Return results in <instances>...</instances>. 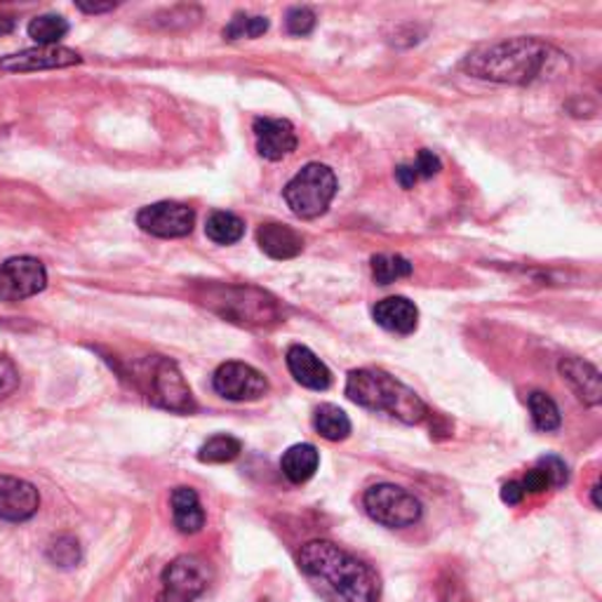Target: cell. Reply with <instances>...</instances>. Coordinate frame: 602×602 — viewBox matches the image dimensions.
<instances>
[{
	"instance_id": "6da1fadb",
	"label": "cell",
	"mask_w": 602,
	"mask_h": 602,
	"mask_svg": "<svg viewBox=\"0 0 602 602\" xmlns=\"http://www.w3.org/2000/svg\"><path fill=\"white\" fill-rule=\"evenodd\" d=\"M297 562L302 574L332 602H379L377 572L335 541L314 539L304 543Z\"/></svg>"
},
{
	"instance_id": "7a4b0ae2",
	"label": "cell",
	"mask_w": 602,
	"mask_h": 602,
	"mask_svg": "<svg viewBox=\"0 0 602 602\" xmlns=\"http://www.w3.org/2000/svg\"><path fill=\"white\" fill-rule=\"evenodd\" d=\"M553 47L537 39H506L471 52L462 68L473 78L506 83V85H530L535 83L546 64H549Z\"/></svg>"
},
{
	"instance_id": "3957f363",
	"label": "cell",
	"mask_w": 602,
	"mask_h": 602,
	"mask_svg": "<svg viewBox=\"0 0 602 602\" xmlns=\"http://www.w3.org/2000/svg\"><path fill=\"white\" fill-rule=\"evenodd\" d=\"M346 395L353 400L356 405L387 412L403 424H422L429 416L424 400L419 398L410 387L400 384V381L381 370H353L346 379Z\"/></svg>"
},
{
	"instance_id": "277c9868",
	"label": "cell",
	"mask_w": 602,
	"mask_h": 602,
	"mask_svg": "<svg viewBox=\"0 0 602 602\" xmlns=\"http://www.w3.org/2000/svg\"><path fill=\"white\" fill-rule=\"evenodd\" d=\"M283 196L292 214L302 219H316L332 205L337 196V177L327 166L311 162V166L302 168L289 179Z\"/></svg>"
},
{
	"instance_id": "5b68a950",
	"label": "cell",
	"mask_w": 602,
	"mask_h": 602,
	"mask_svg": "<svg viewBox=\"0 0 602 602\" xmlns=\"http://www.w3.org/2000/svg\"><path fill=\"white\" fill-rule=\"evenodd\" d=\"M137 381L158 408L179 414H191L196 410L189 384L181 377L177 365L168 358L156 356L146 360L137 374Z\"/></svg>"
},
{
	"instance_id": "8992f818",
	"label": "cell",
	"mask_w": 602,
	"mask_h": 602,
	"mask_svg": "<svg viewBox=\"0 0 602 602\" xmlns=\"http://www.w3.org/2000/svg\"><path fill=\"white\" fill-rule=\"evenodd\" d=\"M208 304L224 318L241 325H266L278 320L276 302L254 287H219L210 292Z\"/></svg>"
},
{
	"instance_id": "52a82bcc",
	"label": "cell",
	"mask_w": 602,
	"mask_h": 602,
	"mask_svg": "<svg viewBox=\"0 0 602 602\" xmlns=\"http://www.w3.org/2000/svg\"><path fill=\"white\" fill-rule=\"evenodd\" d=\"M365 510L368 516L384 525L393 527V530H400V527H410L414 522L422 520V501H419L414 495H410L408 489L391 485V483H381L370 487L362 497Z\"/></svg>"
},
{
	"instance_id": "ba28073f",
	"label": "cell",
	"mask_w": 602,
	"mask_h": 602,
	"mask_svg": "<svg viewBox=\"0 0 602 602\" xmlns=\"http://www.w3.org/2000/svg\"><path fill=\"white\" fill-rule=\"evenodd\" d=\"M212 581V568L198 556L175 558L160 577L158 602H196Z\"/></svg>"
},
{
	"instance_id": "9c48e42d",
	"label": "cell",
	"mask_w": 602,
	"mask_h": 602,
	"mask_svg": "<svg viewBox=\"0 0 602 602\" xmlns=\"http://www.w3.org/2000/svg\"><path fill=\"white\" fill-rule=\"evenodd\" d=\"M47 287V271L35 257H12L0 264V302L17 304Z\"/></svg>"
},
{
	"instance_id": "30bf717a",
	"label": "cell",
	"mask_w": 602,
	"mask_h": 602,
	"mask_svg": "<svg viewBox=\"0 0 602 602\" xmlns=\"http://www.w3.org/2000/svg\"><path fill=\"white\" fill-rule=\"evenodd\" d=\"M212 387L231 403H252V400H260L268 393L266 377L252 365L239 360L219 365L212 377Z\"/></svg>"
},
{
	"instance_id": "8fae6325",
	"label": "cell",
	"mask_w": 602,
	"mask_h": 602,
	"mask_svg": "<svg viewBox=\"0 0 602 602\" xmlns=\"http://www.w3.org/2000/svg\"><path fill=\"white\" fill-rule=\"evenodd\" d=\"M193 210L184 203H175V200L146 205L137 214V226L156 239H184L193 231Z\"/></svg>"
},
{
	"instance_id": "7c38bea8",
	"label": "cell",
	"mask_w": 602,
	"mask_h": 602,
	"mask_svg": "<svg viewBox=\"0 0 602 602\" xmlns=\"http://www.w3.org/2000/svg\"><path fill=\"white\" fill-rule=\"evenodd\" d=\"M83 57L76 50H68L62 45L50 47H31L24 52L10 54V57L0 60V68L8 73H31V71H45V68H66L81 64Z\"/></svg>"
},
{
	"instance_id": "4fadbf2b",
	"label": "cell",
	"mask_w": 602,
	"mask_h": 602,
	"mask_svg": "<svg viewBox=\"0 0 602 602\" xmlns=\"http://www.w3.org/2000/svg\"><path fill=\"white\" fill-rule=\"evenodd\" d=\"M41 508V495L35 485L22 478L0 476V520L27 522Z\"/></svg>"
},
{
	"instance_id": "5bb4252c",
	"label": "cell",
	"mask_w": 602,
	"mask_h": 602,
	"mask_svg": "<svg viewBox=\"0 0 602 602\" xmlns=\"http://www.w3.org/2000/svg\"><path fill=\"white\" fill-rule=\"evenodd\" d=\"M254 139H257V151L266 160H283L297 149L295 125L285 118H257L252 125Z\"/></svg>"
},
{
	"instance_id": "9a60e30c",
	"label": "cell",
	"mask_w": 602,
	"mask_h": 602,
	"mask_svg": "<svg viewBox=\"0 0 602 602\" xmlns=\"http://www.w3.org/2000/svg\"><path fill=\"white\" fill-rule=\"evenodd\" d=\"M287 370L297 379V384L311 391H327L332 387V372L327 365L306 346H289L287 349Z\"/></svg>"
},
{
	"instance_id": "2e32d148",
	"label": "cell",
	"mask_w": 602,
	"mask_h": 602,
	"mask_svg": "<svg viewBox=\"0 0 602 602\" xmlns=\"http://www.w3.org/2000/svg\"><path fill=\"white\" fill-rule=\"evenodd\" d=\"M560 374L572 387V391L579 395L581 403L591 408L600 405L602 400V377L595 365L581 360V358H562L560 360Z\"/></svg>"
},
{
	"instance_id": "e0dca14e",
	"label": "cell",
	"mask_w": 602,
	"mask_h": 602,
	"mask_svg": "<svg viewBox=\"0 0 602 602\" xmlns=\"http://www.w3.org/2000/svg\"><path fill=\"white\" fill-rule=\"evenodd\" d=\"M372 316L379 327L395 335H412L419 325V308L405 297H389L377 302Z\"/></svg>"
},
{
	"instance_id": "ac0fdd59",
	"label": "cell",
	"mask_w": 602,
	"mask_h": 602,
	"mask_svg": "<svg viewBox=\"0 0 602 602\" xmlns=\"http://www.w3.org/2000/svg\"><path fill=\"white\" fill-rule=\"evenodd\" d=\"M257 243L264 254H268L271 260H295L297 254L304 250V239L302 233H297L287 224L278 222H268L262 224L257 231Z\"/></svg>"
},
{
	"instance_id": "d6986e66",
	"label": "cell",
	"mask_w": 602,
	"mask_h": 602,
	"mask_svg": "<svg viewBox=\"0 0 602 602\" xmlns=\"http://www.w3.org/2000/svg\"><path fill=\"white\" fill-rule=\"evenodd\" d=\"M172 520L181 535H196L205 527V510L200 504L198 492L193 487H175L172 489Z\"/></svg>"
},
{
	"instance_id": "ffe728a7",
	"label": "cell",
	"mask_w": 602,
	"mask_h": 602,
	"mask_svg": "<svg viewBox=\"0 0 602 602\" xmlns=\"http://www.w3.org/2000/svg\"><path fill=\"white\" fill-rule=\"evenodd\" d=\"M318 466H320V454H318V450L311 443L292 445L283 454V460H281L283 476L289 483H295V485H302V483L311 480L316 476Z\"/></svg>"
},
{
	"instance_id": "44dd1931",
	"label": "cell",
	"mask_w": 602,
	"mask_h": 602,
	"mask_svg": "<svg viewBox=\"0 0 602 602\" xmlns=\"http://www.w3.org/2000/svg\"><path fill=\"white\" fill-rule=\"evenodd\" d=\"M314 429L325 441L339 443L351 435V419L337 405H320L314 412Z\"/></svg>"
},
{
	"instance_id": "7402d4cb",
	"label": "cell",
	"mask_w": 602,
	"mask_h": 602,
	"mask_svg": "<svg viewBox=\"0 0 602 602\" xmlns=\"http://www.w3.org/2000/svg\"><path fill=\"white\" fill-rule=\"evenodd\" d=\"M205 233L216 245H233L245 235V222L233 212H212L205 224Z\"/></svg>"
},
{
	"instance_id": "603a6c76",
	"label": "cell",
	"mask_w": 602,
	"mask_h": 602,
	"mask_svg": "<svg viewBox=\"0 0 602 602\" xmlns=\"http://www.w3.org/2000/svg\"><path fill=\"white\" fill-rule=\"evenodd\" d=\"M241 452H243V443L239 441V437L219 433V435H212L208 443L200 445L198 460L203 464H229L233 460H239Z\"/></svg>"
},
{
	"instance_id": "cb8c5ba5",
	"label": "cell",
	"mask_w": 602,
	"mask_h": 602,
	"mask_svg": "<svg viewBox=\"0 0 602 602\" xmlns=\"http://www.w3.org/2000/svg\"><path fill=\"white\" fill-rule=\"evenodd\" d=\"M68 33V22L62 14H41L29 24V35L41 47L57 45Z\"/></svg>"
},
{
	"instance_id": "d4e9b609",
	"label": "cell",
	"mask_w": 602,
	"mask_h": 602,
	"mask_svg": "<svg viewBox=\"0 0 602 602\" xmlns=\"http://www.w3.org/2000/svg\"><path fill=\"white\" fill-rule=\"evenodd\" d=\"M410 273L412 264L400 254H377V257H372V278L379 285H391L400 278H408Z\"/></svg>"
},
{
	"instance_id": "484cf974",
	"label": "cell",
	"mask_w": 602,
	"mask_h": 602,
	"mask_svg": "<svg viewBox=\"0 0 602 602\" xmlns=\"http://www.w3.org/2000/svg\"><path fill=\"white\" fill-rule=\"evenodd\" d=\"M47 560L52 564H57L62 570H71L83 560V549L81 541L73 535H60L54 537L47 546Z\"/></svg>"
},
{
	"instance_id": "4316f807",
	"label": "cell",
	"mask_w": 602,
	"mask_h": 602,
	"mask_svg": "<svg viewBox=\"0 0 602 602\" xmlns=\"http://www.w3.org/2000/svg\"><path fill=\"white\" fill-rule=\"evenodd\" d=\"M527 403H530V412H532V422L539 431H556L562 422V416H560V410L556 405V400L549 395V393H541V391H535L530 393V400H527Z\"/></svg>"
},
{
	"instance_id": "83f0119b",
	"label": "cell",
	"mask_w": 602,
	"mask_h": 602,
	"mask_svg": "<svg viewBox=\"0 0 602 602\" xmlns=\"http://www.w3.org/2000/svg\"><path fill=\"white\" fill-rule=\"evenodd\" d=\"M268 31V20L260 14H235L231 24L224 29L226 41H241V39H260Z\"/></svg>"
},
{
	"instance_id": "f1b7e54d",
	"label": "cell",
	"mask_w": 602,
	"mask_h": 602,
	"mask_svg": "<svg viewBox=\"0 0 602 602\" xmlns=\"http://www.w3.org/2000/svg\"><path fill=\"white\" fill-rule=\"evenodd\" d=\"M285 24L292 35H308L316 29V12L311 8H292Z\"/></svg>"
},
{
	"instance_id": "f546056e",
	"label": "cell",
	"mask_w": 602,
	"mask_h": 602,
	"mask_svg": "<svg viewBox=\"0 0 602 602\" xmlns=\"http://www.w3.org/2000/svg\"><path fill=\"white\" fill-rule=\"evenodd\" d=\"M17 387H20V372H17V365L6 353H0V400L12 395Z\"/></svg>"
},
{
	"instance_id": "4dcf8cb0",
	"label": "cell",
	"mask_w": 602,
	"mask_h": 602,
	"mask_svg": "<svg viewBox=\"0 0 602 602\" xmlns=\"http://www.w3.org/2000/svg\"><path fill=\"white\" fill-rule=\"evenodd\" d=\"M539 468L546 473V478H549L551 487H562L564 483L570 480V471H568V466H564L562 460L551 457V454H549V457H541V460H539Z\"/></svg>"
},
{
	"instance_id": "1f68e13d",
	"label": "cell",
	"mask_w": 602,
	"mask_h": 602,
	"mask_svg": "<svg viewBox=\"0 0 602 602\" xmlns=\"http://www.w3.org/2000/svg\"><path fill=\"white\" fill-rule=\"evenodd\" d=\"M412 168H414V172H416L419 179H429V177H433V175H437V172L443 170V162H441V158H437L433 151L422 149V151H419L416 160L412 162Z\"/></svg>"
},
{
	"instance_id": "d6a6232c",
	"label": "cell",
	"mask_w": 602,
	"mask_h": 602,
	"mask_svg": "<svg viewBox=\"0 0 602 602\" xmlns=\"http://www.w3.org/2000/svg\"><path fill=\"white\" fill-rule=\"evenodd\" d=\"M525 495H541V492H546L551 487L549 478H546V473L537 466V468H530L525 473V478L520 480Z\"/></svg>"
},
{
	"instance_id": "836d02e7",
	"label": "cell",
	"mask_w": 602,
	"mask_h": 602,
	"mask_svg": "<svg viewBox=\"0 0 602 602\" xmlns=\"http://www.w3.org/2000/svg\"><path fill=\"white\" fill-rule=\"evenodd\" d=\"M525 499V489L520 485V480H510L501 487V501L508 506H518Z\"/></svg>"
},
{
	"instance_id": "e575fe53",
	"label": "cell",
	"mask_w": 602,
	"mask_h": 602,
	"mask_svg": "<svg viewBox=\"0 0 602 602\" xmlns=\"http://www.w3.org/2000/svg\"><path fill=\"white\" fill-rule=\"evenodd\" d=\"M395 179H398V184L403 187V189H412L416 184V181H419V177H416V172H414L412 166H398L395 168Z\"/></svg>"
},
{
	"instance_id": "d590c367",
	"label": "cell",
	"mask_w": 602,
	"mask_h": 602,
	"mask_svg": "<svg viewBox=\"0 0 602 602\" xmlns=\"http://www.w3.org/2000/svg\"><path fill=\"white\" fill-rule=\"evenodd\" d=\"M78 8H81L83 12H89V14H99V12L114 10L116 3H78Z\"/></svg>"
},
{
	"instance_id": "8d00e7d4",
	"label": "cell",
	"mask_w": 602,
	"mask_h": 602,
	"mask_svg": "<svg viewBox=\"0 0 602 602\" xmlns=\"http://www.w3.org/2000/svg\"><path fill=\"white\" fill-rule=\"evenodd\" d=\"M14 31V20L8 14H0V35H6V33H12Z\"/></svg>"
},
{
	"instance_id": "74e56055",
	"label": "cell",
	"mask_w": 602,
	"mask_h": 602,
	"mask_svg": "<svg viewBox=\"0 0 602 602\" xmlns=\"http://www.w3.org/2000/svg\"><path fill=\"white\" fill-rule=\"evenodd\" d=\"M598 495H600V485L595 483V485H593V506H595V508H600V499H598Z\"/></svg>"
}]
</instances>
